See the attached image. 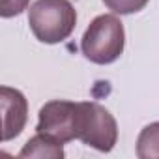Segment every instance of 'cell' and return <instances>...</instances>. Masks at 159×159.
<instances>
[{
	"instance_id": "obj_9",
	"label": "cell",
	"mask_w": 159,
	"mask_h": 159,
	"mask_svg": "<svg viewBox=\"0 0 159 159\" xmlns=\"http://www.w3.org/2000/svg\"><path fill=\"white\" fill-rule=\"evenodd\" d=\"M28 2L30 0H2V4H0V15L4 19L21 15L28 8Z\"/></svg>"
},
{
	"instance_id": "obj_8",
	"label": "cell",
	"mask_w": 159,
	"mask_h": 159,
	"mask_svg": "<svg viewBox=\"0 0 159 159\" xmlns=\"http://www.w3.org/2000/svg\"><path fill=\"white\" fill-rule=\"evenodd\" d=\"M150 0H103V4L118 15H131L146 8Z\"/></svg>"
},
{
	"instance_id": "obj_1",
	"label": "cell",
	"mask_w": 159,
	"mask_h": 159,
	"mask_svg": "<svg viewBox=\"0 0 159 159\" xmlns=\"http://www.w3.org/2000/svg\"><path fill=\"white\" fill-rule=\"evenodd\" d=\"M28 25L36 39L54 45L71 36L77 11L69 0H36L28 10Z\"/></svg>"
},
{
	"instance_id": "obj_6",
	"label": "cell",
	"mask_w": 159,
	"mask_h": 159,
	"mask_svg": "<svg viewBox=\"0 0 159 159\" xmlns=\"http://www.w3.org/2000/svg\"><path fill=\"white\" fill-rule=\"evenodd\" d=\"M19 157H39V159H62L64 157V142H60L58 139L45 135V133H38L34 135L19 152Z\"/></svg>"
},
{
	"instance_id": "obj_4",
	"label": "cell",
	"mask_w": 159,
	"mask_h": 159,
	"mask_svg": "<svg viewBox=\"0 0 159 159\" xmlns=\"http://www.w3.org/2000/svg\"><path fill=\"white\" fill-rule=\"evenodd\" d=\"M38 133L51 135L60 142H71L77 139V103L66 99H54L45 103L38 114Z\"/></svg>"
},
{
	"instance_id": "obj_7",
	"label": "cell",
	"mask_w": 159,
	"mask_h": 159,
	"mask_svg": "<svg viewBox=\"0 0 159 159\" xmlns=\"http://www.w3.org/2000/svg\"><path fill=\"white\" fill-rule=\"evenodd\" d=\"M137 155L140 159L159 157V122L148 124L137 139Z\"/></svg>"
},
{
	"instance_id": "obj_3",
	"label": "cell",
	"mask_w": 159,
	"mask_h": 159,
	"mask_svg": "<svg viewBox=\"0 0 159 159\" xmlns=\"http://www.w3.org/2000/svg\"><path fill=\"white\" fill-rule=\"evenodd\" d=\"M77 139L98 152H111L118 140L114 116L96 101L77 103Z\"/></svg>"
},
{
	"instance_id": "obj_2",
	"label": "cell",
	"mask_w": 159,
	"mask_h": 159,
	"mask_svg": "<svg viewBox=\"0 0 159 159\" xmlns=\"http://www.w3.org/2000/svg\"><path fill=\"white\" fill-rule=\"evenodd\" d=\"M125 45V32L124 25L116 15L105 13L98 15L86 28L83 39H81V51L86 56V60L107 66L116 62Z\"/></svg>"
},
{
	"instance_id": "obj_5",
	"label": "cell",
	"mask_w": 159,
	"mask_h": 159,
	"mask_svg": "<svg viewBox=\"0 0 159 159\" xmlns=\"http://www.w3.org/2000/svg\"><path fill=\"white\" fill-rule=\"evenodd\" d=\"M0 107H2V140L8 142L19 137L28 120V101L17 88H0Z\"/></svg>"
}]
</instances>
